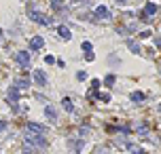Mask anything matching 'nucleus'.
Instances as JSON below:
<instances>
[{
    "label": "nucleus",
    "mask_w": 161,
    "mask_h": 154,
    "mask_svg": "<svg viewBox=\"0 0 161 154\" xmlns=\"http://www.w3.org/2000/svg\"><path fill=\"white\" fill-rule=\"evenodd\" d=\"M19 61H21V63H28V55H25V53H19Z\"/></svg>",
    "instance_id": "obj_1"
}]
</instances>
